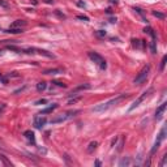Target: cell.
Masks as SVG:
<instances>
[{"instance_id":"2","label":"cell","mask_w":167,"mask_h":167,"mask_svg":"<svg viewBox=\"0 0 167 167\" xmlns=\"http://www.w3.org/2000/svg\"><path fill=\"white\" fill-rule=\"evenodd\" d=\"M80 110H72V111H67V112L64 114H60V115H57L56 118H52L50 122H51V124H57V123H63L65 122V120L71 119V118H73L76 114H78Z\"/></svg>"},{"instance_id":"27","label":"cell","mask_w":167,"mask_h":167,"mask_svg":"<svg viewBox=\"0 0 167 167\" xmlns=\"http://www.w3.org/2000/svg\"><path fill=\"white\" fill-rule=\"evenodd\" d=\"M132 42H133V46H135V47H140V42H141V41H139V39H133Z\"/></svg>"},{"instance_id":"21","label":"cell","mask_w":167,"mask_h":167,"mask_svg":"<svg viewBox=\"0 0 167 167\" xmlns=\"http://www.w3.org/2000/svg\"><path fill=\"white\" fill-rule=\"evenodd\" d=\"M81 98L82 97L80 95V97H77V98H73V99H69V102H68V105H73V103H77L78 101H81Z\"/></svg>"},{"instance_id":"4","label":"cell","mask_w":167,"mask_h":167,"mask_svg":"<svg viewBox=\"0 0 167 167\" xmlns=\"http://www.w3.org/2000/svg\"><path fill=\"white\" fill-rule=\"evenodd\" d=\"M149 73H150V65H149V64H146V65L144 67V68H142L141 71H140L139 73H137V76L135 77L133 82H135L136 85H141L142 82L146 81L147 76H149Z\"/></svg>"},{"instance_id":"33","label":"cell","mask_w":167,"mask_h":167,"mask_svg":"<svg viewBox=\"0 0 167 167\" xmlns=\"http://www.w3.org/2000/svg\"><path fill=\"white\" fill-rule=\"evenodd\" d=\"M0 55H1V51H0Z\"/></svg>"},{"instance_id":"28","label":"cell","mask_w":167,"mask_h":167,"mask_svg":"<svg viewBox=\"0 0 167 167\" xmlns=\"http://www.w3.org/2000/svg\"><path fill=\"white\" fill-rule=\"evenodd\" d=\"M43 103H47V99H39L35 102V105H43Z\"/></svg>"},{"instance_id":"11","label":"cell","mask_w":167,"mask_h":167,"mask_svg":"<svg viewBox=\"0 0 167 167\" xmlns=\"http://www.w3.org/2000/svg\"><path fill=\"white\" fill-rule=\"evenodd\" d=\"M57 108V105L56 103H54V105H51V106H48V107H46V108H43L42 111H41V115H45V114H51L54 110H56Z\"/></svg>"},{"instance_id":"32","label":"cell","mask_w":167,"mask_h":167,"mask_svg":"<svg viewBox=\"0 0 167 167\" xmlns=\"http://www.w3.org/2000/svg\"><path fill=\"white\" fill-rule=\"evenodd\" d=\"M95 166H101V162H99V161H95Z\"/></svg>"},{"instance_id":"16","label":"cell","mask_w":167,"mask_h":167,"mask_svg":"<svg viewBox=\"0 0 167 167\" xmlns=\"http://www.w3.org/2000/svg\"><path fill=\"white\" fill-rule=\"evenodd\" d=\"M43 73L45 74H57V73H63V69H46Z\"/></svg>"},{"instance_id":"25","label":"cell","mask_w":167,"mask_h":167,"mask_svg":"<svg viewBox=\"0 0 167 167\" xmlns=\"http://www.w3.org/2000/svg\"><path fill=\"white\" fill-rule=\"evenodd\" d=\"M52 84H55V85L59 86V88H65V86H67L64 82H60V81H52Z\"/></svg>"},{"instance_id":"17","label":"cell","mask_w":167,"mask_h":167,"mask_svg":"<svg viewBox=\"0 0 167 167\" xmlns=\"http://www.w3.org/2000/svg\"><path fill=\"white\" fill-rule=\"evenodd\" d=\"M46 88H47V84H46L45 81H41V82H38V84H37V90L38 91L46 90Z\"/></svg>"},{"instance_id":"8","label":"cell","mask_w":167,"mask_h":167,"mask_svg":"<svg viewBox=\"0 0 167 167\" xmlns=\"http://www.w3.org/2000/svg\"><path fill=\"white\" fill-rule=\"evenodd\" d=\"M46 123H47V119L43 118V116H35L34 118V125H35V128H38V129H41V128L45 127Z\"/></svg>"},{"instance_id":"29","label":"cell","mask_w":167,"mask_h":167,"mask_svg":"<svg viewBox=\"0 0 167 167\" xmlns=\"http://www.w3.org/2000/svg\"><path fill=\"white\" fill-rule=\"evenodd\" d=\"M77 18L78 20H84V21H89V17H86V16H77Z\"/></svg>"},{"instance_id":"19","label":"cell","mask_w":167,"mask_h":167,"mask_svg":"<svg viewBox=\"0 0 167 167\" xmlns=\"http://www.w3.org/2000/svg\"><path fill=\"white\" fill-rule=\"evenodd\" d=\"M130 163V161H129V158H123L122 161H120V163H119V166L120 167H123V166H128V164Z\"/></svg>"},{"instance_id":"7","label":"cell","mask_w":167,"mask_h":167,"mask_svg":"<svg viewBox=\"0 0 167 167\" xmlns=\"http://www.w3.org/2000/svg\"><path fill=\"white\" fill-rule=\"evenodd\" d=\"M151 93H153V88H149V89H147V90H145L144 93H142L141 95H140L139 98H137L136 101H135V102L132 103V106H130V107H129V110H128V111H129V112H130V111H133V110H135V108H136V107H139V106H140V103H141V102H144V99L146 98V97H149Z\"/></svg>"},{"instance_id":"10","label":"cell","mask_w":167,"mask_h":167,"mask_svg":"<svg viewBox=\"0 0 167 167\" xmlns=\"http://www.w3.org/2000/svg\"><path fill=\"white\" fill-rule=\"evenodd\" d=\"M88 89H90V85H89V84H82V85H80V86H77V88H74L73 90L71 91V94H69V95H74V94H76L77 91L88 90Z\"/></svg>"},{"instance_id":"18","label":"cell","mask_w":167,"mask_h":167,"mask_svg":"<svg viewBox=\"0 0 167 167\" xmlns=\"http://www.w3.org/2000/svg\"><path fill=\"white\" fill-rule=\"evenodd\" d=\"M0 161H3V164H5V166H8V167L12 166L11 161H8V159H7V157L3 156V154H0Z\"/></svg>"},{"instance_id":"5","label":"cell","mask_w":167,"mask_h":167,"mask_svg":"<svg viewBox=\"0 0 167 167\" xmlns=\"http://www.w3.org/2000/svg\"><path fill=\"white\" fill-rule=\"evenodd\" d=\"M164 137H166V125H163V127H162V129H161V132H159V135L157 136V140H156V142H154L153 147H151V151H150V156H153L157 150L159 149V146H161L162 141L164 140Z\"/></svg>"},{"instance_id":"24","label":"cell","mask_w":167,"mask_h":167,"mask_svg":"<svg viewBox=\"0 0 167 167\" xmlns=\"http://www.w3.org/2000/svg\"><path fill=\"white\" fill-rule=\"evenodd\" d=\"M166 60H167V56L164 55V56L162 57V62H161V71H163V69H164V65H166Z\"/></svg>"},{"instance_id":"23","label":"cell","mask_w":167,"mask_h":167,"mask_svg":"<svg viewBox=\"0 0 167 167\" xmlns=\"http://www.w3.org/2000/svg\"><path fill=\"white\" fill-rule=\"evenodd\" d=\"M150 48H151V52H153V54H156V52H157V50H156V39L151 41V43H150Z\"/></svg>"},{"instance_id":"9","label":"cell","mask_w":167,"mask_h":167,"mask_svg":"<svg viewBox=\"0 0 167 167\" xmlns=\"http://www.w3.org/2000/svg\"><path fill=\"white\" fill-rule=\"evenodd\" d=\"M166 107H167L166 102H163L159 107H157V110H156V119L157 120H159L162 116H163V112H164V110H166Z\"/></svg>"},{"instance_id":"12","label":"cell","mask_w":167,"mask_h":167,"mask_svg":"<svg viewBox=\"0 0 167 167\" xmlns=\"http://www.w3.org/2000/svg\"><path fill=\"white\" fill-rule=\"evenodd\" d=\"M26 21L25 20H17V21H14L13 24H12L11 28H24V26H26Z\"/></svg>"},{"instance_id":"30","label":"cell","mask_w":167,"mask_h":167,"mask_svg":"<svg viewBox=\"0 0 167 167\" xmlns=\"http://www.w3.org/2000/svg\"><path fill=\"white\" fill-rule=\"evenodd\" d=\"M77 5H78V7H85V3H82V1H78V3H77Z\"/></svg>"},{"instance_id":"15","label":"cell","mask_w":167,"mask_h":167,"mask_svg":"<svg viewBox=\"0 0 167 167\" xmlns=\"http://www.w3.org/2000/svg\"><path fill=\"white\" fill-rule=\"evenodd\" d=\"M97 146H98V142L97 141H93V142H90V144H89V146H88V153H93L94 150L97 149Z\"/></svg>"},{"instance_id":"6","label":"cell","mask_w":167,"mask_h":167,"mask_svg":"<svg viewBox=\"0 0 167 167\" xmlns=\"http://www.w3.org/2000/svg\"><path fill=\"white\" fill-rule=\"evenodd\" d=\"M89 57H90L91 60H93L94 63H95L97 65H99V68L101 69H106V67H107V64H106V60L103 59L102 56L99 54H97V52H89Z\"/></svg>"},{"instance_id":"1","label":"cell","mask_w":167,"mask_h":167,"mask_svg":"<svg viewBox=\"0 0 167 167\" xmlns=\"http://www.w3.org/2000/svg\"><path fill=\"white\" fill-rule=\"evenodd\" d=\"M127 98H129V94H119V95H116L115 98H111L107 102L95 106V107L93 108V111L94 112H105V111H107L110 107L118 105V103H120L122 101H124V99H127Z\"/></svg>"},{"instance_id":"22","label":"cell","mask_w":167,"mask_h":167,"mask_svg":"<svg viewBox=\"0 0 167 167\" xmlns=\"http://www.w3.org/2000/svg\"><path fill=\"white\" fill-rule=\"evenodd\" d=\"M95 35H97V37H99V38H103V37H106V31L105 30H98L95 33Z\"/></svg>"},{"instance_id":"34","label":"cell","mask_w":167,"mask_h":167,"mask_svg":"<svg viewBox=\"0 0 167 167\" xmlns=\"http://www.w3.org/2000/svg\"><path fill=\"white\" fill-rule=\"evenodd\" d=\"M0 164H1V162H0Z\"/></svg>"},{"instance_id":"3","label":"cell","mask_w":167,"mask_h":167,"mask_svg":"<svg viewBox=\"0 0 167 167\" xmlns=\"http://www.w3.org/2000/svg\"><path fill=\"white\" fill-rule=\"evenodd\" d=\"M22 52L29 55H33V54H38V55H42V56L46 57H50V59H54L55 55L52 52H48L46 50H42V48H37V47H28V48H22Z\"/></svg>"},{"instance_id":"26","label":"cell","mask_w":167,"mask_h":167,"mask_svg":"<svg viewBox=\"0 0 167 167\" xmlns=\"http://www.w3.org/2000/svg\"><path fill=\"white\" fill-rule=\"evenodd\" d=\"M166 163H167V156H163V158H162V162H161V164H159V166L164 167V166H166Z\"/></svg>"},{"instance_id":"20","label":"cell","mask_w":167,"mask_h":167,"mask_svg":"<svg viewBox=\"0 0 167 167\" xmlns=\"http://www.w3.org/2000/svg\"><path fill=\"white\" fill-rule=\"evenodd\" d=\"M153 16H154V17H157V18H161V20H163V18L166 17L163 13H161V12H156V11L153 12Z\"/></svg>"},{"instance_id":"31","label":"cell","mask_w":167,"mask_h":167,"mask_svg":"<svg viewBox=\"0 0 167 167\" xmlns=\"http://www.w3.org/2000/svg\"><path fill=\"white\" fill-rule=\"evenodd\" d=\"M0 4H1V5H3V7H5V8H7V7H8V4H7V3H4V1H1V0H0Z\"/></svg>"},{"instance_id":"13","label":"cell","mask_w":167,"mask_h":167,"mask_svg":"<svg viewBox=\"0 0 167 167\" xmlns=\"http://www.w3.org/2000/svg\"><path fill=\"white\" fill-rule=\"evenodd\" d=\"M24 135H25V137H26V139H28V140H29V141H30V142H33V144H35L34 133L31 132V130H26V132L24 133Z\"/></svg>"},{"instance_id":"14","label":"cell","mask_w":167,"mask_h":167,"mask_svg":"<svg viewBox=\"0 0 167 167\" xmlns=\"http://www.w3.org/2000/svg\"><path fill=\"white\" fill-rule=\"evenodd\" d=\"M7 33H9V34H20V33H24V30L22 28H9L7 30Z\"/></svg>"}]
</instances>
